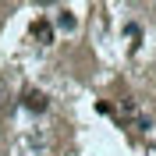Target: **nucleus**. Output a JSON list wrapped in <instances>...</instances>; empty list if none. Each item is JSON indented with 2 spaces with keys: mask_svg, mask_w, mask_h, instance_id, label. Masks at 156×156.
I'll list each match as a JSON object with an SVG mask.
<instances>
[{
  "mask_svg": "<svg viewBox=\"0 0 156 156\" xmlns=\"http://www.w3.org/2000/svg\"><path fill=\"white\" fill-rule=\"evenodd\" d=\"M32 36H36L39 43H43V46H46L50 39H53V29H50L46 21H36V25H32Z\"/></svg>",
  "mask_w": 156,
  "mask_h": 156,
  "instance_id": "nucleus-1",
  "label": "nucleus"
},
{
  "mask_svg": "<svg viewBox=\"0 0 156 156\" xmlns=\"http://www.w3.org/2000/svg\"><path fill=\"white\" fill-rule=\"evenodd\" d=\"M25 107L36 110V114H43V110H46V96H43V92H29V96H25Z\"/></svg>",
  "mask_w": 156,
  "mask_h": 156,
  "instance_id": "nucleus-2",
  "label": "nucleus"
},
{
  "mask_svg": "<svg viewBox=\"0 0 156 156\" xmlns=\"http://www.w3.org/2000/svg\"><path fill=\"white\" fill-rule=\"evenodd\" d=\"M7 99H11V89H7V78H0V110L7 107Z\"/></svg>",
  "mask_w": 156,
  "mask_h": 156,
  "instance_id": "nucleus-3",
  "label": "nucleus"
},
{
  "mask_svg": "<svg viewBox=\"0 0 156 156\" xmlns=\"http://www.w3.org/2000/svg\"><path fill=\"white\" fill-rule=\"evenodd\" d=\"M57 25H60V29H75V18H71L68 11H64V14H60V18H57Z\"/></svg>",
  "mask_w": 156,
  "mask_h": 156,
  "instance_id": "nucleus-4",
  "label": "nucleus"
}]
</instances>
